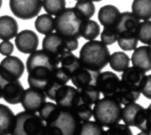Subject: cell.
Instances as JSON below:
<instances>
[{
  "label": "cell",
  "mask_w": 151,
  "mask_h": 135,
  "mask_svg": "<svg viewBox=\"0 0 151 135\" xmlns=\"http://www.w3.org/2000/svg\"><path fill=\"white\" fill-rule=\"evenodd\" d=\"M46 98L43 91L29 87L24 91L20 103L25 110L37 113L41 106L46 101Z\"/></svg>",
  "instance_id": "obj_12"
},
{
  "label": "cell",
  "mask_w": 151,
  "mask_h": 135,
  "mask_svg": "<svg viewBox=\"0 0 151 135\" xmlns=\"http://www.w3.org/2000/svg\"><path fill=\"white\" fill-rule=\"evenodd\" d=\"M131 61L133 66L148 72L151 69L150 61V46L142 45L136 47L131 57Z\"/></svg>",
  "instance_id": "obj_17"
},
{
  "label": "cell",
  "mask_w": 151,
  "mask_h": 135,
  "mask_svg": "<svg viewBox=\"0 0 151 135\" xmlns=\"http://www.w3.org/2000/svg\"><path fill=\"white\" fill-rule=\"evenodd\" d=\"M120 11L113 4H106L100 8L98 12V20L104 27L115 26L119 15Z\"/></svg>",
  "instance_id": "obj_20"
},
{
  "label": "cell",
  "mask_w": 151,
  "mask_h": 135,
  "mask_svg": "<svg viewBox=\"0 0 151 135\" xmlns=\"http://www.w3.org/2000/svg\"><path fill=\"white\" fill-rule=\"evenodd\" d=\"M65 0H42V7L46 13L57 15L65 8Z\"/></svg>",
  "instance_id": "obj_36"
},
{
  "label": "cell",
  "mask_w": 151,
  "mask_h": 135,
  "mask_svg": "<svg viewBox=\"0 0 151 135\" xmlns=\"http://www.w3.org/2000/svg\"><path fill=\"white\" fill-rule=\"evenodd\" d=\"M141 20L138 19L132 12H121L119 18L114 26L118 31V34L121 32H135L138 29Z\"/></svg>",
  "instance_id": "obj_19"
},
{
  "label": "cell",
  "mask_w": 151,
  "mask_h": 135,
  "mask_svg": "<svg viewBox=\"0 0 151 135\" xmlns=\"http://www.w3.org/2000/svg\"><path fill=\"white\" fill-rule=\"evenodd\" d=\"M24 71V63L17 56H5L0 62V75L5 82L19 80Z\"/></svg>",
  "instance_id": "obj_7"
},
{
  "label": "cell",
  "mask_w": 151,
  "mask_h": 135,
  "mask_svg": "<svg viewBox=\"0 0 151 135\" xmlns=\"http://www.w3.org/2000/svg\"><path fill=\"white\" fill-rule=\"evenodd\" d=\"M73 8L83 20L91 19L96 12V6L91 0H77Z\"/></svg>",
  "instance_id": "obj_32"
},
{
  "label": "cell",
  "mask_w": 151,
  "mask_h": 135,
  "mask_svg": "<svg viewBox=\"0 0 151 135\" xmlns=\"http://www.w3.org/2000/svg\"><path fill=\"white\" fill-rule=\"evenodd\" d=\"M2 4H3V0H0V8L2 7Z\"/></svg>",
  "instance_id": "obj_44"
},
{
  "label": "cell",
  "mask_w": 151,
  "mask_h": 135,
  "mask_svg": "<svg viewBox=\"0 0 151 135\" xmlns=\"http://www.w3.org/2000/svg\"><path fill=\"white\" fill-rule=\"evenodd\" d=\"M50 125L57 126L62 135H73L79 134L81 122L77 120L71 109H65L60 108L58 117L55 122Z\"/></svg>",
  "instance_id": "obj_9"
},
{
  "label": "cell",
  "mask_w": 151,
  "mask_h": 135,
  "mask_svg": "<svg viewBox=\"0 0 151 135\" xmlns=\"http://www.w3.org/2000/svg\"><path fill=\"white\" fill-rule=\"evenodd\" d=\"M117 42L123 51H134L139 40L135 32H121L118 35Z\"/></svg>",
  "instance_id": "obj_29"
},
{
  "label": "cell",
  "mask_w": 151,
  "mask_h": 135,
  "mask_svg": "<svg viewBox=\"0 0 151 135\" xmlns=\"http://www.w3.org/2000/svg\"><path fill=\"white\" fill-rule=\"evenodd\" d=\"M138 40L146 45H150L151 43V21L150 20L140 22L136 31Z\"/></svg>",
  "instance_id": "obj_35"
},
{
  "label": "cell",
  "mask_w": 151,
  "mask_h": 135,
  "mask_svg": "<svg viewBox=\"0 0 151 135\" xmlns=\"http://www.w3.org/2000/svg\"><path fill=\"white\" fill-rule=\"evenodd\" d=\"M71 110L73 111L77 120L81 123L90 120V118L92 117V108L90 105L85 103H80Z\"/></svg>",
  "instance_id": "obj_37"
},
{
  "label": "cell",
  "mask_w": 151,
  "mask_h": 135,
  "mask_svg": "<svg viewBox=\"0 0 151 135\" xmlns=\"http://www.w3.org/2000/svg\"><path fill=\"white\" fill-rule=\"evenodd\" d=\"M24 91V87L19 80L6 82L3 86L2 97L7 103L16 105L21 102Z\"/></svg>",
  "instance_id": "obj_16"
},
{
  "label": "cell",
  "mask_w": 151,
  "mask_h": 135,
  "mask_svg": "<svg viewBox=\"0 0 151 135\" xmlns=\"http://www.w3.org/2000/svg\"><path fill=\"white\" fill-rule=\"evenodd\" d=\"M42 50L53 57L58 64L61 59L70 52L65 47V37L53 32L45 35L42 39Z\"/></svg>",
  "instance_id": "obj_8"
},
{
  "label": "cell",
  "mask_w": 151,
  "mask_h": 135,
  "mask_svg": "<svg viewBox=\"0 0 151 135\" xmlns=\"http://www.w3.org/2000/svg\"><path fill=\"white\" fill-rule=\"evenodd\" d=\"M44 122L39 115L27 110L14 116L12 135H41Z\"/></svg>",
  "instance_id": "obj_5"
},
{
  "label": "cell",
  "mask_w": 151,
  "mask_h": 135,
  "mask_svg": "<svg viewBox=\"0 0 151 135\" xmlns=\"http://www.w3.org/2000/svg\"><path fill=\"white\" fill-rule=\"evenodd\" d=\"M120 82V79L115 73L111 71H104L102 73L100 72L97 77L96 86L104 97L114 99L119 88Z\"/></svg>",
  "instance_id": "obj_10"
},
{
  "label": "cell",
  "mask_w": 151,
  "mask_h": 135,
  "mask_svg": "<svg viewBox=\"0 0 151 135\" xmlns=\"http://www.w3.org/2000/svg\"><path fill=\"white\" fill-rule=\"evenodd\" d=\"M4 85V84L0 82V99L2 98V90H3V86Z\"/></svg>",
  "instance_id": "obj_42"
},
{
  "label": "cell",
  "mask_w": 151,
  "mask_h": 135,
  "mask_svg": "<svg viewBox=\"0 0 151 135\" xmlns=\"http://www.w3.org/2000/svg\"><path fill=\"white\" fill-rule=\"evenodd\" d=\"M110 55V50L107 45L102 41L94 39L82 45L79 59L83 67L101 71L107 66Z\"/></svg>",
  "instance_id": "obj_2"
},
{
  "label": "cell",
  "mask_w": 151,
  "mask_h": 135,
  "mask_svg": "<svg viewBox=\"0 0 151 135\" xmlns=\"http://www.w3.org/2000/svg\"><path fill=\"white\" fill-rule=\"evenodd\" d=\"M144 108L135 102L127 104L124 108H122L121 113V120H123L124 124L130 127H135L137 119Z\"/></svg>",
  "instance_id": "obj_22"
},
{
  "label": "cell",
  "mask_w": 151,
  "mask_h": 135,
  "mask_svg": "<svg viewBox=\"0 0 151 135\" xmlns=\"http://www.w3.org/2000/svg\"><path fill=\"white\" fill-rule=\"evenodd\" d=\"M132 12L140 20H150L151 0H134L132 4Z\"/></svg>",
  "instance_id": "obj_28"
},
{
  "label": "cell",
  "mask_w": 151,
  "mask_h": 135,
  "mask_svg": "<svg viewBox=\"0 0 151 135\" xmlns=\"http://www.w3.org/2000/svg\"><path fill=\"white\" fill-rule=\"evenodd\" d=\"M101 33L100 25L93 20H85L81 28V35L84 39L89 41L96 39Z\"/></svg>",
  "instance_id": "obj_31"
},
{
  "label": "cell",
  "mask_w": 151,
  "mask_h": 135,
  "mask_svg": "<svg viewBox=\"0 0 151 135\" xmlns=\"http://www.w3.org/2000/svg\"><path fill=\"white\" fill-rule=\"evenodd\" d=\"M121 104L113 98L104 97L99 99L92 109V117L95 121L104 127H110L121 121Z\"/></svg>",
  "instance_id": "obj_4"
},
{
  "label": "cell",
  "mask_w": 151,
  "mask_h": 135,
  "mask_svg": "<svg viewBox=\"0 0 151 135\" xmlns=\"http://www.w3.org/2000/svg\"><path fill=\"white\" fill-rule=\"evenodd\" d=\"M19 31V25L16 20L9 15L0 16V39L11 40L15 37Z\"/></svg>",
  "instance_id": "obj_21"
},
{
  "label": "cell",
  "mask_w": 151,
  "mask_h": 135,
  "mask_svg": "<svg viewBox=\"0 0 151 135\" xmlns=\"http://www.w3.org/2000/svg\"><path fill=\"white\" fill-rule=\"evenodd\" d=\"M60 112V108L53 102L45 101L38 110V115L42 120L48 125H50L55 122Z\"/></svg>",
  "instance_id": "obj_24"
},
{
  "label": "cell",
  "mask_w": 151,
  "mask_h": 135,
  "mask_svg": "<svg viewBox=\"0 0 151 135\" xmlns=\"http://www.w3.org/2000/svg\"><path fill=\"white\" fill-rule=\"evenodd\" d=\"M92 2H100V1H102V0H91Z\"/></svg>",
  "instance_id": "obj_43"
},
{
  "label": "cell",
  "mask_w": 151,
  "mask_h": 135,
  "mask_svg": "<svg viewBox=\"0 0 151 135\" xmlns=\"http://www.w3.org/2000/svg\"><path fill=\"white\" fill-rule=\"evenodd\" d=\"M110 67L117 72H123L130 65V58L124 52H115L110 55Z\"/></svg>",
  "instance_id": "obj_26"
},
{
  "label": "cell",
  "mask_w": 151,
  "mask_h": 135,
  "mask_svg": "<svg viewBox=\"0 0 151 135\" xmlns=\"http://www.w3.org/2000/svg\"><path fill=\"white\" fill-rule=\"evenodd\" d=\"M78 91H79V103L78 104L85 103V104L92 106L100 99V96H101V93L98 90L96 85L78 89Z\"/></svg>",
  "instance_id": "obj_27"
},
{
  "label": "cell",
  "mask_w": 151,
  "mask_h": 135,
  "mask_svg": "<svg viewBox=\"0 0 151 135\" xmlns=\"http://www.w3.org/2000/svg\"><path fill=\"white\" fill-rule=\"evenodd\" d=\"M104 128L96 121H85L81 123L79 135H100L104 134Z\"/></svg>",
  "instance_id": "obj_34"
},
{
  "label": "cell",
  "mask_w": 151,
  "mask_h": 135,
  "mask_svg": "<svg viewBox=\"0 0 151 135\" xmlns=\"http://www.w3.org/2000/svg\"><path fill=\"white\" fill-rule=\"evenodd\" d=\"M53 101L61 109H73L79 103V91L76 87L65 85L58 89Z\"/></svg>",
  "instance_id": "obj_11"
},
{
  "label": "cell",
  "mask_w": 151,
  "mask_h": 135,
  "mask_svg": "<svg viewBox=\"0 0 151 135\" xmlns=\"http://www.w3.org/2000/svg\"><path fill=\"white\" fill-rule=\"evenodd\" d=\"M70 79H71V75L65 69H64L62 67L58 66L55 69V70L53 71L51 78H50L47 87L43 91L46 97L49 98L50 100L53 101L54 95H55L56 92L58 91V89L65 85H67V83L70 81Z\"/></svg>",
  "instance_id": "obj_15"
},
{
  "label": "cell",
  "mask_w": 151,
  "mask_h": 135,
  "mask_svg": "<svg viewBox=\"0 0 151 135\" xmlns=\"http://www.w3.org/2000/svg\"><path fill=\"white\" fill-rule=\"evenodd\" d=\"M140 92L147 99H151V75H146L142 84L140 85Z\"/></svg>",
  "instance_id": "obj_40"
},
{
  "label": "cell",
  "mask_w": 151,
  "mask_h": 135,
  "mask_svg": "<svg viewBox=\"0 0 151 135\" xmlns=\"http://www.w3.org/2000/svg\"><path fill=\"white\" fill-rule=\"evenodd\" d=\"M15 45L20 53L29 54L38 48V36L33 30L24 29L15 36Z\"/></svg>",
  "instance_id": "obj_13"
},
{
  "label": "cell",
  "mask_w": 151,
  "mask_h": 135,
  "mask_svg": "<svg viewBox=\"0 0 151 135\" xmlns=\"http://www.w3.org/2000/svg\"><path fill=\"white\" fill-rule=\"evenodd\" d=\"M118 31L114 26L104 27L101 33V41L105 45H111L117 42L118 38Z\"/></svg>",
  "instance_id": "obj_38"
},
{
  "label": "cell",
  "mask_w": 151,
  "mask_h": 135,
  "mask_svg": "<svg viewBox=\"0 0 151 135\" xmlns=\"http://www.w3.org/2000/svg\"><path fill=\"white\" fill-rule=\"evenodd\" d=\"M14 46L12 43L10 42V40H2V43H0V53L4 56H9L12 55L13 53Z\"/></svg>",
  "instance_id": "obj_41"
},
{
  "label": "cell",
  "mask_w": 151,
  "mask_h": 135,
  "mask_svg": "<svg viewBox=\"0 0 151 135\" xmlns=\"http://www.w3.org/2000/svg\"><path fill=\"white\" fill-rule=\"evenodd\" d=\"M141 94L142 93L138 87L125 84L121 81L119 88L114 99L118 101L121 105L125 106L127 104H130V103L137 101Z\"/></svg>",
  "instance_id": "obj_18"
},
{
  "label": "cell",
  "mask_w": 151,
  "mask_h": 135,
  "mask_svg": "<svg viewBox=\"0 0 151 135\" xmlns=\"http://www.w3.org/2000/svg\"><path fill=\"white\" fill-rule=\"evenodd\" d=\"M59 64L61 65L60 67H62L64 69H65L71 76L80 68L81 67V62L80 61V59L74 55L73 53H72V52L67 53L60 61Z\"/></svg>",
  "instance_id": "obj_33"
},
{
  "label": "cell",
  "mask_w": 151,
  "mask_h": 135,
  "mask_svg": "<svg viewBox=\"0 0 151 135\" xmlns=\"http://www.w3.org/2000/svg\"><path fill=\"white\" fill-rule=\"evenodd\" d=\"M146 77V72L133 66L128 67L126 69L121 75V81L125 84L140 87V85L142 84V80Z\"/></svg>",
  "instance_id": "obj_23"
},
{
  "label": "cell",
  "mask_w": 151,
  "mask_h": 135,
  "mask_svg": "<svg viewBox=\"0 0 151 135\" xmlns=\"http://www.w3.org/2000/svg\"><path fill=\"white\" fill-rule=\"evenodd\" d=\"M104 133L111 135H133V132L130 126H127L126 124H119L117 123L110 127Z\"/></svg>",
  "instance_id": "obj_39"
},
{
  "label": "cell",
  "mask_w": 151,
  "mask_h": 135,
  "mask_svg": "<svg viewBox=\"0 0 151 135\" xmlns=\"http://www.w3.org/2000/svg\"><path fill=\"white\" fill-rule=\"evenodd\" d=\"M83 20L73 7L65 8L54 18V30L63 37L80 38Z\"/></svg>",
  "instance_id": "obj_3"
},
{
  "label": "cell",
  "mask_w": 151,
  "mask_h": 135,
  "mask_svg": "<svg viewBox=\"0 0 151 135\" xmlns=\"http://www.w3.org/2000/svg\"><path fill=\"white\" fill-rule=\"evenodd\" d=\"M9 7L17 18L31 20L41 12L42 0H9Z\"/></svg>",
  "instance_id": "obj_6"
},
{
  "label": "cell",
  "mask_w": 151,
  "mask_h": 135,
  "mask_svg": "<svg viewBox=\"0 0 151 135\" xmlns=\"http://www.w3.org/2000/svg\"><path fill=\"white\" fill-rule=\"evenodd\" d=\"M100 71L90 69L83 66L80 67L72 76L71 81L77 89L96 86Z\"/></svg>",
  "instance_id": "obj_14"
},
{
  "label": "cell",
  "mask_w": 151,
  "mask_h": 135,
  "mask_svg": "<svg viewBox=\"0 0 151 135\" xmlns=\"http://www.w3.org/2000/svg\"><path fill=\"white\" fill-rule=\"evenodd\" d=\"M13 120L12 110L6 105L0 104V135L11 134Z\"/></svg>",
  "instance_id": "obj_25"
},
{
  "label": "cell",
  "mask_w": 151,
  "mask_h": 135,
  "mask_svg": "<svg viewBox=\"0 0 151 135\" xmlns=\"http://www.w3.org/2000/svg\"><path fill=\"white\" fill-rule=\"evenodd\" d=\"M58 66L55 59L43 50H35L29 53L26 63L29 87L44 91Z\"/></svg>",
  "instance_id": "obj_1"
},
{
  "label": "cell",
  "mask_w": 151,
  "mask_h": 135,
  "mask_svg": "<svg viewBox=\"0 0 151 135\" xmlns=\"http://www.w3.org/2000/svg\"><path fill=\"white\" fill-rule=\"evenodd\" d=\"M54 18L52 15L44 13L39 15L35 21V29L42 35H48L54 31Z\"/></svg>",
  "instance_id": "obj_30"
}]
</instances>
